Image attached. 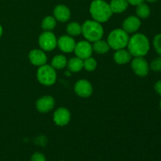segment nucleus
Segmentation results:
<instances>
[{"label":"nucleus","mask_w":161,"mask_h":161,"mask_svg":"<svg viewBox=\"0 0 161 161\" xmlns=\"http://www.w3.org/2000/svg\"><path fill=\"white\" fill-rule=\"evenodd\" d=\"M39 45L44 51H52L58 45V39L51 31H44L39 37Z\"/></svg>","instance_id":"obj_6"},{"label":"nucleus","mask_w":161,"mask_h":161,"mask_svg":"<svg viewBox=\"0 0 161 161\" xmlns=\"http://www.w3.org/2000/svg\"><path fill=\"white\" fill-rule=\"evenodd\" d=\"M82 34L86 41L94 42L102 38L104 34L103 27L96 20H87L82 25Z\"/></svg>","instance_id":"obj_3"},{"label":"nucleus","mask_w":161,"mask_h":161,"mask_svg":"<svg viewBox=\"0 0 161 161\" xmlns=\"http://www.w3.org/2000/svg\"><path fill=\"white\" fill-rule=\"evenodd\" d=\"M68 61L64 55L58 54L53 57L52 59L51 64L50 65L56 70V69H62L67 66Z\"/></svg>","instance_id":"obj_20"},{"label":"nucleus","mask_w":161,"mask_h":161,"mask_svg":"<svg viewBox=\"0 0 161 161\" xmlns=\"http://www.w3.org/2000/svg\"><path fill=\"white\" fill-rule=\"evenodd\" d=\"M53 17L60 22H66L70 19V9L64 5H58L53 9Z\"/></svg>","instance_id":"obj_15"},{"label":"nucleus","mask_w":161,"mask_h":161,"mask_svg":"<svg viewBox=\"0 0 161 161\" xmlns=\"http://www.w3.org/2000/svg\"><path fill=\"white\" fill-rule=\"evenodd\" d=\"M97 65V61L92 57L86 58L83 60V69L88 72H93L96 69Z\"/></svg>","instance_id":"obj_24"},{"label":"nucleus","mask_w":161,"mask_h":161,"mask_svg":"<svg viewBox=\"0 0 161 161\" xmlns=\"http://www.w3.org/2000/svg\"><path fill=\"white\" fill-rule=\"evenodd\" d=\"M75 92L81 97H89L93 94V86L86 80H80L75 83Z\"/></svg>","instance_id":"obj_10"},{"label":"nucleus","mask_w":161,"mask_h":161,"mask_svg":"<svg viewBox=\"0 0 161 161\" xmlns=\"http://www.w3.org/2000/svg\"><path fill=\"white\" fill-rule=\"evenodd\" d=\"M75 44L76 42L73 37L69 35H64L58 39L57 47H58V48L64 53H72L74 51Z\"/></svg>","instance_id":"obj_12"},{"label":"nucleus","mask_w":161,"mask_h":161,"mask_svg":"<svg viewBox=\"0 0 161 161\" xmlns=\"http://www.w3.org/2000/svg\"><path fill=\"white\" fill-rule=\"evenodd\" d=\"M92 47L93 50L95 51L97 53H99V54L106 53L107 52H108V50L111 49L110 48L109 45H108V43L107 42V41L102 40V39L94 42Z\"/></svg>","instance_id":"obj_19"},{"label":"nucleus","mask_w":161,"mask_h":161,"mask_svg":"<svg viewBox=\"0 0 161 161\" xmlns=\"http://www.w3.org/2000/svg\"><path fill=\"white\" fill-rule=\"evenodd\" d=\"M76 57L80 58V59L84 60L86 58L91 57L93 53V47L91 42L88 41H80L75 44V49H74Z\"/></svg>","instance_id":"obj_8"},{"label":"nucleus","mask_w":161,"mask_h":161,"mask_svg":"<svg viewBox=\"0 0 161 161\" xmlns=\"http://www.w3.org/2000/svg\"><path fill=\"white\" fill-rule=\"evenodd\" d=\"M55 105V101L52 96L47 95L39 97L36 103V108L41 113H47L51 111Z\"/></svg>","instance_id":"obj_11"},{"label":"nucleus","mask_w":161,"mask_h":161,"mask_svg":"<svg viewBox=\"0 0 161 161\" xmlns=\"http://www.w3.org/2000/svg\"><path fill=\"white\" fill-rule=\"evenodd\" d=\"M30 161H47L45 156L42 153L39 152H36L32 154Z\"/></svg>","instance_id":"obj_27"},{"label":"nucleus","mask_w":161,"mask_h":161,"mask_svg":"<svg viewBox=\"0 0 161 161\" xmlns=\"http://www.w3.org/2000/svg\"><path fill=\"white\" fill-rule=\"evenodd\" d=\"M37 79L41 84L44 86H52L57 80V73L55 69L49 64L39 66L37 70Z\"/></svg>","instance_id":"obj_5"},{"label":"nucleus","mask_w":161,"mask_h":161,"mask_svg":"<svg viewBox=\"0 0 161 161\" xmlns=\"http://www.w3.org/2000/svg\"><path fill=\"white\" fill-rule=\"evenodd\" d=\"M154 89H155L156 92H157L159 95H161V80H159V81H157V83H155Z\"/></svg>","instance_id":"obj_28"},{"label":"nucleus","mask_w":161,"mask_h":161,"mask_svg":"<svg viewBox=\"0 0 161 161\" xmlns=\"http://www.w3.org/2000/svg\"><path fill=\"white\" fill-rule=\"evenodd\" d=\"M90 13L92 18L99 23L108 21L113 15L109 4L104 0H94L90 6Z\"/></svg>","instance_id":"obj_2"},{"label":"nucleus","mask_w":161,"mask_h":161,"mask_svg":"<svg viewBox=\"0 0 161 161\" xmlns=\"http://www.w3.org/2000/svg\"><path fill=\"white\" fill-rule=\"evenodd\" d=\"M128 33L126 32L123 28H116L109 33L107 39V42L110 48L115 50L124 49L127 47L129 42Z\"/></svg>","instance_id":"obj_4"},{"label":"nucleus","mask_w":161,"mask_h":161,"mask_svg":"<svg viewBox=\"0 0 161 161\" xmlns=\"http://www.w3.org/2000/svg\"><path fill=\"white\" fill-rule=\"evenodd\" d=\"M131 58L132 56L130 52L124 49L116 50V53H114V56H113L115 62L119 64H127L130 61Z\"/></svg>","instance_id":"obj_16"},{"label":"nucleus","mask_w":161,"mask_h":161,"mask_svg":"<svg viewBox=\"0 0 161 161\" xmlns=\"http://www.w3.org/2000/svg\"><path fill=\"white\" fill-rule=\"evenodd\" d=\"M53 122L60 127L66 126L71 119V113L68 108L61 107L54 112L53 116Z\"/></svg>","instance_id":"obj_9"},{"label":"nucleus","mask_w":161,"mask_h":161,"mask_svg":"<svg viewBox=\"0 0 161 161\" xmlns=\"http://www.w3.org/2000/svg\"><path fill=\"white\" fill-rule=\"evenodd\" d=\"M66 31L69 36H78L82 34V25H80L78 22H71L67 25Z\"/></svg>","instance_id":"obj_22"},{"label":"nucleus","mask_w":161,"mask_h":161,"mask_svg":"<svg viewBox=\"0 0 161 161\" xmlns=\"http://www.w3.org/2000/svg\"><path fill=\"white\" fill-rule=\"evenodd\" d=\"M131 68L133 72L140 77H145L148 75L149 65L144 57H137L131 61Z\"/></svg>","instance_id":"obj_7"},{"label":"nucleus","mask_w":161,"mask_h":161,"mask_svg":"<svg viewBox=\"0 0 161 161\" xmlns=\"http://www.w3.org/2000/svg\"><path fill=\"white\" fill-rule=\"evenodd\" d=\"M67 67L70 72H79L83 69V60L80 59L78 57L71 58L68 61Z\"/></svg>","instance_id":"obj_18"},{"label":"nucleus","mask_w":161,"mask_h":161,"mask_svg":"<svg viewBox=\"0 0 161 161\" xmlns=\"http://www.w3.org/2000/svg\"><path fill=\"white\" fill-rule=\"evenodd\" d=\"M57 25V20L53 16H47L41 23V27L44 31H51Z\"/></svg>","instance_id":"obj_21"},{"label":"nucleus","mask_w":161,"mask_h":161,"mask_svg":"<svg viewBox=\"0 0 161 161\" xmlns=\"http://www.w3.org/2000/svg\"><path fill=\"white\" fill-rule=\"evenodd\" d=\"M136 14L138 17L146 19L147 18V17H149V15H150V9H149L148 5L142 3L137 6Z\"/></svg>","instance_id":"obj_23"},{"label":"nucleus","mask_w":161,"mask_h":161,"mask_svg":"<svg viewBox=\"0 0 161 161\" xmlns=\"http://www.w3.org/2000/svg\"><path fill=\"white\" fill-rule=\"evenodd\" d=\"M127 3L129 4L132 5V6H138V5L141 4V3H144L145 0H127Z\"/></svg>","instance_id":"obj_29"},{"label":"nucleus","mask_w":161,"mask_h":161,"mask_svg":"<svg viewBox=\"0 0 161 161\" xmlns=\"http://www.w3.org/2000/svg\"><path fill=\"white\" fill-rule=\"evenodd\" d=\"M150 68L154 72H160L161 71V56L157 58L150 63Z\"/></svg>","instance_id":"obj_25"},{"label":"nucleus","mask_w":161,"mask_h":161,"mask_svg":"<svg viewBox=\"0 0 161 161\" xmlns=\"http://www.w3.org/2000/svg\"><path fill=\"white\" fill-rule=\"evenodd\" d=\"M146 1L149 2V3H155V2L158 1V0H146Z\"/></svg>","instance_id":"obj_31"},{"label":"nucleus","mask_w":161,"mask_h":161,"mask_svg":"<svg viewBox=\"0 0 161 161\" xmlns=\"http://www.w3.org/2000/svg\"><path fill=\"white\" fill-rule=\"evenodd\" d=\"M127 48L132 57L146 56L150 49L149 39L142 33H136L129 39Z\"/></svg>","instance_id":"obj_1"},{"label":"nucleus","mask_w":161,"mask_h":161,"mask_svg":"<svg viewBox=\"0 0 161 161\" xmlns=\"http://www.w3.org/2000/svg\"><path fill=\"white\" fill-rule=\"evenodd\" d=\"M61 161H66V160H61Z\"/></svg>","instance_id":"obj_33"},{"label":"nucleus","mask_w":161,"mask_h":161,"mask_svg":"<svg viewBox=\"0 0 161 161\" xmlns=\"http://www.w3.org/2000/svg\"><path fill=\"white\" fill-rule=\"evenodd\" d=\"M153 46L156 51L161 56V34H158L154 37Z\"/></svg>","instance_id":"obj_26"},{"label":"nucleus","mask_w":161,"mask_h":161,"mask_svg":"<svg viewBox=\"0 0 161 161\" xmlns=\"http://www.w3.org/2000/svg\"><path fill=\"white\" fill-rule=\"evenodd\" d=\"M28 58H29L30 62L33 65L39 66V67L47 64V57L45 52L40 49H34L31 50L28 54Z\"/></svg>","instance_id":"obj_13"},{"label":"nucleus","mask_w":161,"mask_h":161,"mask_svg":"<svg viewBox=\"0 0 161 161\" xmlns=\"http://www.w3.org/2000/svg\"><path fill=\"white\" fill-rule=\"evenodd\" d=\"M141 26V20L136 16H130L123 22V29L129 33H135L139 29Z\"/></svg>","instance_id":"obj_14"},{"label":"nucleus","mask_w":161,"mask_h":161,"mask_svg":"<svg viewBox=\"0 0 161 161\" xmlns=\"http://www.w3.org/2000/svg\"><path fill=\"white\" fill-rule=\"evenodd\" d=\"M3 27H2V25H0V38H1L2 36H3Z\"/></svg>","instance_id":"obj_30"},{"label":"nucleus","mask_w":161,"mask_h":161,"mask_svg":"<svg viewBox=\"0 0 161 161\" xmlns=\"http://www.w3.org/2000/svg\"><path fill=\"white\" fill-rule=\"evenodd\" d=\"M129 3L127 0H112L109 3L113 14H121L128 7Z\"/></svg>","instance_id":"obj_17"},{"label":"nucleus","mask_w":161,"mask_h":161,"mask_svg":"<svg viewBox=\"0 0 161 161\" xmlns=\"http://www.w3.org/2000/svg\"><path fill=\"white\" fill-rule=\"evenodd\" d=\"M160 109H161V100H160Z\"/></svg>","instance_id":"obj_32"}]
</instances>
